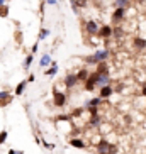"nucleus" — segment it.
I'll list each match as a JSON object with an SVG mask.
<instances>
[{
    "label": "nucleus",
    "instance_id": "f257e3e1",
    "mask_svg": "<svg viewBox=\"0 0 146 154\" xmlns=\"http://www.w3.org/2000/svg\"><path fill=\"white\" fill-rule=\"evenodd\" d=\"M110 49H107V48H102V49H97L95 53H92V54L85 56V64L87 66H90V64H94V66H97V64L100 63V61H107V59L110 58Z\"/></svg>",
    "mask_w": 146,
    "mask_h": 154
},
{
    "label": "nucleus",
    "instance_id": "f03ea898",
    "mask_svg": "<svg viewBox=\"0 0 146 154\" xmlns=\"http://www.w3.org/2000/svg\"><path fill=\"white\" fill-rule=\"evenodd\" d=\"M102 102H104V98H100V97H94L92 100H88L87 103H85V110H87L90 115H95V113H99V110H100Z\"/></svg>",
    "mask_w": 146,
    "mask_h": 154
},
{
    "label": "nucleus",
    "instance_id": "7ed1b4c3",
    "mask_svg": "<svg viewBox=\"0 0 146 154\" xmlns=\"http://www.w3.org/2000/svg\"><path fill=\"white\" fill-rule=\"evenodd\" d=\"M66 93L65 91H58V88L53 90V105L58 107V109H63L65 105H66Z\"/></svg>",
    "mask_w": 146,
    "mask_h": 154
},
{
    "label": "nucleus",
    "instance_id": "20e7f679",
    "mask_svg": "<svg viewBox=\"0 0 146 154\" xmlns=\"http://www.w3.org/2000/svg\"><path fill=\"white\" fill-rule=\"evenodd\" d=\"M97 80H99V73L90 71V76L87 78V82H83V88H85V91H94L95 88H99V86H97Z\"/></svg>",
    "mask_w": 146,
    "mask_h": 154
},
{
    "label": "nucleus",
    "instance_id": "39448f33",
    "mask_svg": "<svg viewBox=\"0 0 146 154\" xmlns=\"http://www.w3.org/2000/svg\"><path fill=\"white\" fill-rule=\"evenodd\" d=\"M83 29H85V32H87L88 36H97V34H99L100 26H99L95 20L88 19V20H85V22H83Z\"/></svg>",
    "mask_w": 146,
    "mask_h": 154
},
{
    "label": "nucleus",
    "instance_id": "423d86ee",
    "mask_svg": "<svg viewBox=\"0 0 146 154\" xmlns=\"http://www.w3.org/2000/svg\"><path fill=\"white\" fill-rule=\"evenodd\" d=\"M97 36L100 37V39H110V37H114V27L110 26V24H104V26H100V29H99V34Z\"/></svg>",
    "mask_w": 146,
    "mask_h": 154
},
{
    "label": "nucleus",
    "instance_id": "0eeeda50",
    "mask_svg": "<svg viewBox=\"0 0 146 154\" xmlns=\"http://www.w3.org/2000/svg\"><path fill=\"white\" fill-rule=\"evenodd\" d=\"M126 15H128V9L126 7H116V10L112 12V22L114 24L122 22L124 19H126Z\"/></svg>",
    "mask_w": 146,
    "mask_h": 154
},
{
    "label": "nucleus",
    "instance_id": "6e6552de",
    "mask_svg": "<svg viewBox=\"0 0 146 154\" xmlns=\"http://www.w3.org/2000/svg\"><path fill=\"white\" fill-rule=\"evenodd\" d=\"M77 83H80V80H78L77 73H70V75H66V76L63 78V85L68 88V90H71L73 86H77Z\"/></svg>",
    "mask_w": 146,
    "mask_h": 154
},
{
    "label": "nucleus",
    "instance_id": "1a4fd4ad",
    "mask_svg": "<svg viewBox=\"0 0 146 154\" xmlns=\"http://www.w3.org/2000/svg\"><path fill=\"white\" fill-rule=\"evenodd\" d=\"M110 147H112V144H110L109 140L105 139H100L99 142H97V154H104V152H110Z\"/></svg>",
    "mask_w": 146,
    "mask_h": 154
},
{
    "label": "nucleus",
    "instance_id": "9d476101",
    "mask_svg": "<svg viewBox=\"0 0 146 154\" xmlns=\"http://www.w3.org/2000/svg\"><path fill=\"white\" fill-rule=\"evenodd\" d=\"M112 83V78H110V73H99V80H97V86L102 88V86H107Z\"/></svg>",
    "mask_w": 146,
    "mask_h": 154
},
{
    "label": "nucleus",
    "instance_id": "9b49d317",
    "mask_svg": "<svg viewBox=\"0 0 146 154\" xmlns=\"http://www.w3.org/2000/svg\"><path fill=\"white\" fill-rule=\"evenodd\" d=\"M99 97H100V98H104V100H107V98H110V97L114 95V88H112V86L110 85H107V86H102V88H99Z\"/></svg>",
    "mask_w": 146,
    "mask_h": 154
},
{
    "label": "nucleus",
    "instance_id": "f8f14e48",
    "mask_svg": "<svg viewBox=\"0 0 146 154\" xmlns=\"http://www.w3.org/2000/svg\"><path fill=\"white\" fill-rule=\"evenodd\" d=\"M132 48L136 51L146 49V37H132Z\"/></svg>",
    "mask_w": 146,
    "mask_h": 154
},
{
    "label": "nucleus",
    "instance_id": "ddd939ff",
    "mask_svg": "<svg viewBox=\"0 0 146 154\" xmlns=\"http://www.w3.org/2000/svg\"><path fill=\"white\" fill-rule=\"evenodd\" d=\"M70 146L75 147V149H85L87 147V142L83 139H80V137H71L70 139Z\"/></svg>",
    "mask_w": 146,
    "mask_h": 154
},
{
    "label": "nucleus",
    "instance_id": "4468645a",
    "mask_svg": "<svg viewBox=\"0 0 146 154\" xmlns=\"http://www.w3.org/2000/svg\"><path fill=\"white\" fill-rule=\"evenodd\" d=\"M51 63H53V58H51L49 53H46V54H43V56H41V59H39V68H43V69L49 68Z\"/></svg>",
    "mask_w": 146,
    "mask_h": 154
},
{
    "label": "nucleus",
    "instance_id": "2eb2a0df",
    "mask_svg": "<svg viewBox=\"0 0 146 154\" xmlns=\"http://www.w3.org/2000/svg\"><path fill=\"white\" fill-rule=\"evenodd\" d=\"M88 124H90V127H95V129H100L102 127V119L99 113H95V115H90V119H88Z\"/></svg>",
    "mask_w": 146,
    "mask_h": 154
},
{
    "label": "nucleus",
    "instance_id": "dca6fc26",
    "mask_svg": "<svg viewBox=\"0 0 146 154\" xmlns=\"http://www.w3.org/2000/svg\"><path fill=\"white\" fill-rule=\"evenodd\" d=\"M56 73H58V63H56V61H53L49 68H46V69H44V76L53 78V76H56Z\"/></svg>",
    "mask_w": 146,
    "mask_h": 154
},
{
    "label": "nucleus",
    "instance_id": "f3484780",
    "mask_svg": "<svg viewBox=\"0 0 146 154\" xmlns=\"http://www.w3.org/2000/svg\"><path fill=\"white\" fill-rule=\"evenodd\" d=\"M29 85V82H27V80H22V82H19L17 83V86H15V88H14V95H22V93H24V91H26V86H27Z\"/></svg>",
    "mask_w": 146,
    "mask_h": 154
},
{
    "label": "nucleus",
    "instance_id": "a211bd4d",
    "mask_svg": "<svg viewBox=\"0 0 146 154\" xmlns=\"http://www.w3.org/2000/svg\"><path fill=\"white\" fill-rule=\"evenodd\" d=\"M32 61H34V53H29V54L24 58V63H22V68L26 69V71H29V68H31Z\"/></svg>",
    "mask_w": 146,
    "mask_h": 154
},
{
    "label": "nucleus",
    "instance_id": "6ab92c4d",
    "mask_svg": "<svg viewBox=\"0 0 146 154\" xmlns=\"http://www.w3.org/2000/svg\"><path fill=\"white\" fill-rule=\"evenodd\" d=\"M77 76H78V80H80V82H87V78L90 76V71H88L87 68H82V69H78L77 71Z\"/></svg>",
    "mask_w": 146,
    "mask_h": 154
},
{
    "label": "nucleus",
    "instance_id": "aec40b11",
    "mask_svg": "<svg viewBox=\"0 0 146 154\" xmlns=\"http://www.w3.org/2000/svg\"><path fill=\"white\" fill-rule=\"evenodd\" d=\"M95 71H97V73H110V71H109V64H107V61H100V63L95 66Z\"/></svg>",
    "mask_w": 146,
    "mask_h": 154
},
{
    "label": "nucleus",
    "instance_id": "412c9836",
    "mask_svg": "<svg viewBox=\"0 0 146 154\" xmlns=\"http://www.w3.org/2000/svg\"><path fill=\"white\" fill-rule=\"evenodd\" d=\"M49 36V29H46V27H41L39 29V34H37V41L41 42V41H44L46 37Z\"/></svg>",
    "mask_w": 146,
    "mask_h": 154
},
{
    "label": "nucleus",
    "instance_id": "4be33fe9",
    "mask_svg": "<svg viewBox=\"0 0 146 154\" xmlns=\"http://www.w3.org/2000/svg\"><path fill=\"white\" fill-rule=\"evenodd\" d=\"M112 2H114V7H126V9L131 7V0H112Z\"/></svg>",
    "mask_w": 146,
    "mask_h": 154
},
{
    "label": "nucleus",
    "instance_id": "5701e85b",
    "mask_svg": "<svg viewBox=\"0 0 146 154\" xmlns=\"http://www.w3.org/2000/svg\"><path fill=\"white\" fill-rule=\"evenodd\" d=\"M9 15H10V7H9L7 4L2 5V7H0V17H2V19H7Z\"/></svg>",
    "mask_w": 146,
    "mask_h": 154
},
{
    "label": "nucleus",
    "instance_id": "b1692460",
    "mask_svg": "<svg viewBox=\"0 0 146 154\" xmlns=\"http://www.w3.org/2000/svg\"><path fill=\"white\" fill-rule=\"evenodd\" d=\"M7 139H9V132L5 131H0V146H4L5 142H7Z\"/></svg>",
    "mask_w": 146,
    "mask_h": 154
},
{
    "label": "nucleus",
    "instance_id": "393cba45",
    "mask_svg": "<svg viewBox=\"0 0 146 154\" xmlns=\"http://www.w3.org/2000/svg\"><path fill=\"white\" fill-rule=\"evenodd\" d=\"M12 98H14V95H10V91H7V90L0 91V100H12Z\"/></svg>",
    "mask_w": 146,
    "mask_h": 154
},
{
    "label": "nucleus",
    "instance_id": "a878e982",
    "mask_svg": "<svg viewBox=\"0 0 146 154\" xmlns=\"http://www.w3.org/2000/svg\"><path fill=\"white\" fill-rule=\"evenodd\" d=\"M122 36H124V31L119 27V26H116V27H114V37H116V39H121Z\"/></svg>",
    "mask_w": 146,
    "mask_h": 154
},
{
    "label": "nucleus",
    "instance_id": "bb28decb",
    "mask_svg": "<svg viewBox=\"0 0 146 154\" xmlns=\"http://www.w3.org/2000/svg\"><path fill=\"white\" fill-rule=\"evenodd\" d=\"M56 120H58V122H70V120H71V115H58Z\"/></svg>",
    "mask_w": 146,
    "mask_h": 154
},
{
    "label": "nucleus",
    "instance_id": "cd10ccee",
    "mask_svg": "<svg viewBox=\"0 0 146 154\" xmlns=\"http://www.w3.org/2000/svg\"><path fill=\"white\" fill-rule=\"evenodd\" d=\"M14 36H15V42L21 46V44H22V32H21V31H15Z\"/></svg>",
    "mask_w": 146,
    "mask_h": 154
},
{
    "label": "nucleus",
    "instance_id": "c85d7f7f",
    "mask_svg": "<svg viewBox=\"0 0 146 154\" xmlns=\"http://www.w3.org/2000/svg\"><path fill=\"white\" fill-rule=\"evenodd\" d=\"M43 146H44L46 149H49V151H53V149H55V144H51V142H48L46 139H43Z\"/></svg>",
    "mask_w": 146,
    "mask_h": 154
},
{
    "label": "nucleus",
    "instance_id": "c756f323",
    "mask_svg": "<svg viewBox=\"0 0 146 154\" xmlns=\"http://www.w3.org/2000/svg\"><path fill=\"white\" fill-rule=\"evenodd\" d=\"M37 49H39V41L32 44V48H31V53H34V54H36V53H37Z\"/></svg>",
    "mask_w": 146,
    "mask_h": 154
},
{
    "label": "nucleus",
    "instance_id": "7c9ffc66",
    "mask_svg": "<svg viewBox=\"0 0 146 154\" xmlns=\"http://www.w3.org/2000/svg\"><path fill=\"white\" fill-rule=\"evenodd\" d=\"M27 82H29V83H34V82H36V75H34V73H31V75L27 76Z\"/></svg>",
    "mask_w": 146,
    "mask_h": 154
},
{
    "label": "nucleus",
    "instance_id": "2f4dec72",
    "mask_svg": "<svg viewBox=\"0 0 146 154\" xmlns=\"http://www.w3.org/2000/svg\"><path fill=\"white\" fill-rule=\"evenodd\" d=\"M75 2H77L78 7H85L87 5V0H75Z\"/></svg>",
    "mask_w": 146,
    "mask_h": 154
},
{
    "label": "nucleus",
    "instance_id": "473e14b6",
    "mask_svg": "<svg viewBox=\"0 0 146 154\" xmlns=\"http://www.w3.org/2000/svg\"><path fill=\"white\" fill-rule=\"evenodd\" d=\"M141 97H144V98H146V85L141 86Z\"/></svg>",
    "mask_w": 146,
    "mask_h": 154
},
{
    "label": "nucleus",
    "instance_id": "72a5a7b5",
    "mask_svg": "<svg viewBox=\"0 0 146 154\" xmlns=\"http://www.w3.org/2000/svg\"><path fill=\"white\" fill-rule=\"evenodd\" d=\"M46 4L48 5H56L58 4V0H46Z\"/></svg>",
    "mask_w": 146,
    "mask_h": 154
},
{
    "label": "nucleus",
    "instance_id": "f704fd0d",
    "mask_svg": "<svg viewBox=\"0 0 146 154\" xmlns=\"http://www.w3.org/2000/svg\"><path fill=\"white\" fill-rule=\"evenodd\" d=\"M7 154H17V149H10Z\"/></svg>",
    "mask_w": 146,
    "mask_h": 154
},
{
    "label": "nucleus",
    "instance_id": "c9c22d12",
    "mask_svg": "<svg viewBox=\"0 0 146 154\" xmlns=\"http://www.w3.org/2000/svg\"><path fill=\"white\" fill-rule=\"evenodd\" d=\"M134 2H136V4H144L146 0H134Z\"/></svg>",
    "mask_w": 146,
    "mask_h": 154
},
{
    "label": "nucleus",
    "instance_id": "e433bc0d",
    "mask_svg": "<svg viewBox=\"0 0 146 154\" xmlns=\"http://www.w3.org/2000/svg\"><path fill=\"white\" fill-rule=\"evenodd\" d=\"M7 4V0H0V7H2V5H5Z\"/></svg>",
    "mask_w": 146,
    "mask_h": 154
},
{
    "label": "nucleus",
    "instance_id": "4c0bfd02",
    "mask_svg": "<svg viewBox=\"0 0 146 154\" xmlns=\"http://www.w3.org/2000/svg\"><path fill=\"white\" fill-rule=\"evenodd\" d=\"M7 2H10V0H7Z\"/></svg>",
    "mask_w": 146,
    "mask_h": 154
},
{
    "label": "nucleus",
    "instance_id": "58836bf2",
    "mask_svg": "<svg viewBox=\"0 0 146 154\" xmlns=\"http://www.w3.org/2000/svg\"><path fill=\"white\" fill-rule=\"evenodd\" d=\"M70 2H71V0H70Z\"/></svg>",
    "mask_w": 146,
    "mask_h": 154
}]
</instances>
